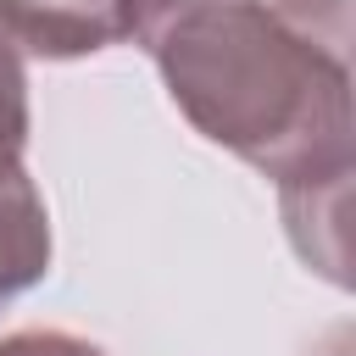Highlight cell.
Masks as SVG:
<instances>
[{"label":"cell","mask_w":356,"mask_h":356,"mask_svg":"<svg viewBox=\"0 0 356 356\" xmlns=\"http://www.w3.org/2000/svg\"><path fill=\"white\" fill-rule=\"evenodd\" d=\"M172 106L278 189L350 178V56L273 0H134Z\"/></svg>","instance_id":"cell-1"},{"label":"cell","mask_w":356,"mask_h":356,"mask_svg":"<svg viewBox=\"0 0 356 356\" xmlns=\"http://www.w3.org/2000/svg\"><path fill=\"white\" fill-rule=\"evenodd\" d=\"M0 33L39 61H78L134 39V0H0Z\"/></svg>","instance_id":"cell-2"},{"label":"cell","mask_w":356,"mask_h":356,"mask_svg":"<svg viewBox=\"0 0 356 356\" xmlns=\"http://www.w3.org/2000/svg\"><path fill=\"white\" fill-rule=\"evenodd\" d=\"M50 273V211L22 156H0V306Z\"/></svg>","instance_id":"cell-3"},{"label":"cell","mask_w":356,"mask_h":356,"mask_svg":"<svg viewBox=\"0 0 356 356\" xmlns=\"http://www.w3.org/2000/svg\"><path fill=\"white\" fill-rule=\"evenodd\" d=\"M345 189H350V178L278 189L284 217H289V239H295V250H300V256H306V261H312L328 284H350V273H345V228H339Z\"/></svg>","instance_id":"cell-4"},{"label":"cell","mask_w":356,"mask_h":356,"mask_svg":"<svg viewBox=\"0 0 356 356\" xmlns=\"http://www.w3.org/2000/svg\"><path fill=\"white\" fill-rule=\"evenodd\" d=\"M28 145V72L17 44L0 33V156H22Z\"/></svg>","instance_id":"cell-5"},{"label":"cell","mask_w":356,"mask_h":356,"mask_svg":"<svg viewBox=\"0 0 356 356\" xmlns=\"http://www.w3.org/2000/svg\"><path fill=\"white\" fill-rule=\"evenodd\" d=\"M0 356H106V350L61 328H17L0 339Z\"/></svg>","instance_id":"cell-6"}]
</instances>
